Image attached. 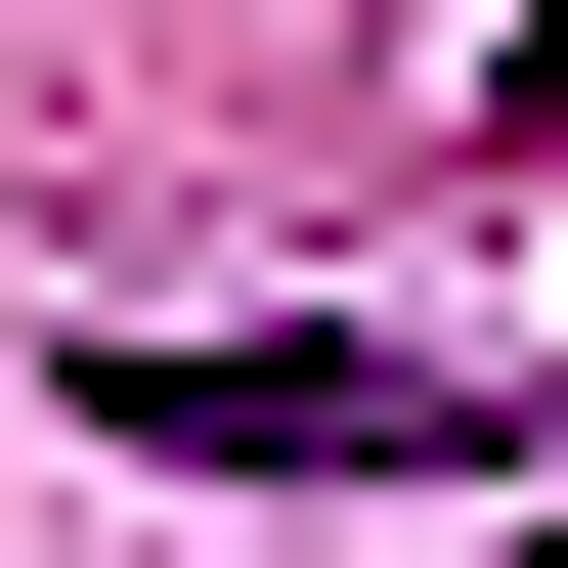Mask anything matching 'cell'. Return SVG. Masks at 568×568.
<instances>
[{"label":"cell","mask_w":568,"mask_h":568,"mask_svg":"<svg viewBox=\"0 0 568 568\" xmlns=\"http://www.w3.org/2000/svg\"><path fill=\"white\" fill-rule=\"evenodd\" d=\"M88 437H132V481H481L437 351H88Z\"/></svg>","instance_id":"6da1fadb"}]
</instances>
